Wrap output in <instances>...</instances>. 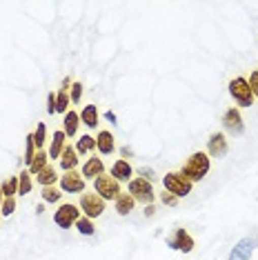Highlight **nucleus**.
<instances>
[{
	"mask_svg": "<svg viewBox=\"0 0 258 260\" xmlns=\"http://www.w3.org/2000/svg\"><path fill=\"white\" fill-rule=\"evenodd\" d=\"M247 82H249V87H251V93H254V98H258V69H254V72L249 74Z\"/></svg>",
	"mask_w": 258,
	"mask_h": 260,
	"instance_id": "obj_35",
	"label": "nucleus"
},
{
	"mask_svg": "<svg viewBox=\"0 0 258 260\" xmlns=\"http://www.w3.org/2000/svg\"><path fill=\"white\" fill-rule=\"evenodd\" d=\"M136 174L140 176V178L149 180V182H154V180H156V171L151 169V167H138V169H136Z\"/></svg>",
	"mask_w": 258,
	"mask_h": 260,
	"instance_id": "obj_33",
	"label": "nucleus"
},
{
	"mask_svg": "<svg viewBox=\"0 0 258 260\" xmlns=\"http://www.w3.org/2000/svg\"><path fill=\"white\" fill-rule=\"evenodd\" d=\"M80 98H83V82L76 80L72 85V89H69V100H72V105H78Z\"/></svg>",
	"mask_w": 258,
	"mask_h": 260,
	"instance_id": "obj_31",
	"label": "nucleus"
},
{
	"mask_svg": "<svg viewBox=\"0 0 258 260\" xmlns=\"http://www.w3.org/2000/svg\"><path fill=\"white\" fill-rule=\"evenodd\" d=\"M256 249L254 238H240L230 251V260H249Z\"/></svg>",
	"mask_w": 258,
	"mask_h": 260,
	"instance_id": "obj_13",
	"label": "nucleus"
},
{
	"mask_svg": "<svg viewBox=\"0 0 258 260\" xmlns=\"http://www.w3.org/2000/svg\"><path fill=\"white\" fill-rule=\"evenodd\" d=\"M209 169H212V158L205 151H194L185 160L183 167H180V174L189 182H201L209 174Z\"/></svg>",
	"mask_w": 258,
	"mask_h": 260,
	"instance_id": "obj_1",
	"label": "nucleus"
},
{
	"mask_svg": "<svg viewBox=\"0 0 258 260\" xmlns=\"http://www.w3.org/2000/svg\"><path fill=\"white\" fill-rule=\"evenodd\" d=\"M80 174H83L85 180H96V178H101V176L105 174V162H103V158H101V156L87 158L85 165H83V169H80Z\"/></svg>",
	"mask_w": 258,
	"mask_h": 260,
	"instance_id": "obj_12",
	"label": "nucleus"
},
{
	"mask_svg": "<svg viewBox=\"0 0 258 260\" xmlns=\"http://www.w3.org/2000/svg\"><path fill=\"white\" fill-rule=\"evenodd\" d=\"M76 153L78 156H87V153H93L96 151V138L93 136H89V134H83L78 140H76Z\"/></svg>",
	"mask_w": 258,
	"mask_h": 260,
	"instance_id": "obj_22",
	"label": "nucleus"
},
{
	"mask_svg": "<svg viewBox=\"0 0 258 260\" xmlns=\"http://www.w3.org/2000/svg\"><path fill=\"white\" fill-rule=\"evenodd\" d=\"M0 189H3L5 198H16L18 196V176H9V178L0 185Z\"/></svg>",
	"mask_w": 258,
	"mask_h": 260,
	"instance_id": "obj_26",
	"label": "nucleus"
},
{
	"mask_svg": "<svg viewBox=\"0 0 258 260\" xmlns=\"http://www.w3.org/2000/svg\"><path fill=\"white\" fill-rule=\"evenodd\" d=\"M40 198L47 205H58L62 198V191H60V187H43L40 189Z\"/></svg>",
	"mask_w": 258,
	"mask_h": 260,
	"instance_id": "obj_24",
	"label": "nucleus"
},
{
	"mask_svg": "<svg viewBox=\"0 0 258 260\" xmlns=\"http://www.w3.org/2000/svg\"><path fill=\"white\" fill-rule=\"evenodd\" d=\"M36 182L40 185V189L43 187H56L58 185V169L54 167V165H47V167L36 176Z\"/></svg>",
	"mask_w": 258,
	"mask_h": 260,
	"instance_id": "obj_20",
	"label": "nucleus"
},
{
	"mask_svg": "<svg viewBox=\"0 0 258 260\" xmlns=\"http://www.w3.org/2000/svg\"><path fill=\"white\" fill-rule=\"evenodd\" d=\"M105 200L98 196L96 191H85V193H80V211H83V216L87 218H91V220H96V218H101L105 214Z\"/></svg>",
	"mask_w": 258,
	"mask_h": 260,
	"instance_id": "obj_5",
	"label": "nucleus"
},
{
	"mask_svg": "<svg viewBox=\"0 0 258 260\" xmlns=\"http://www.w3.org/2000/svg\"><path fill=\"white\" fill-rule=\"evenodd\" d=\"M169 249L174 251H183V253H191L194 247H196V242H194V238L189 236V232L183 227H176L174 229V236H169V238L165 240Z\"/></svg>",
	"mask_w": 258,
	"mask_h": 260,
	"instance_id": "obj_9",
	"label": "nucleus"
},
{
	"mask_svg": "<svg viewBox=\"0 0 258 260\" xmlns=\"http://www.w3.org/2000/svg\"><path fill=\"white\" fill-rule=\"evenodd\" d=\"M69 105H72V100H69V91L60 89L56 93V114H67Z\"/></svg>",
	"mask_w": 258,
	"mask_h": 260,
	"instance_id": "obj_28",
	"label": "nucleus"
},
{
	"mask_svg": "<svg viewBox=\"0 0 258 260\" xmlns=\"http://www.w3.org/2000/svg\"><path fill=\"white\" fill-rule=\"evenodd\" d=\"M80 114H76V109H69L67 114H64V120H62V132L67 138H76V134H78L80 129Z\"/></svg>",
	"mask_w": 258,
	"mask_h": 260,
	"instance_id": "obj_17",
	"label": "nucleus"
},
{
	"mask_svg": "<svg viewBox=\"0 0 258 260\" xmlns=\"http://www.w3.org/2000/svg\"><path fill=\"white\" fill-rule=\"evenodd\" d=\"M163 187H165V191L174 193V196L180 200V198H185L191 193L194 182L187 180L180 171H169V174H165V178H163Z\"/></svg>",
	"mask_w": 258,
	"mask_h": 260,
	"instance_id": "obj_4",
	"label": "nucleus"
},
{
	"mask_svg": "<svg viewBox=\"0 0 258 260\" xmlns=\"http://www.w3.org/2000/svg\"><path fill=\"white\" fill-rule=\"evenodd\" d=\"M105 118H107L111 125H116V114H114V111H107V114H105Z\"/></svg>",
	"mask_w": 258,
	"mask_h": 260,
	"instance_id": "obj_39",
	"label": "nucleus"
},
{
	"mask_svg": "<svg viewBox=\"0 0 258 260\" xmlns=\"http://www.w3.org/2000/svg\"><path fill=\"white\" fill-rule=\"evenodd\" d=\"M34 156H36V145H34V132H31V134H27V138H25V158H22V162L29 167Z\"/></svg>",
	"mask_w": 258,
	"mask_h": 260,
	"instance_id": "obj_30",
	"label": "nucleus"
},
{
	"mask_svg": "<svg viewBox=\"0 0 258 260\" xmlns=\"http://www.w3.org/2000/svg\"><path fill=\"white\" fill-rule=\"evenodd\" d=\"M134 207H136V200L132 198V193L129 191H120L118 198L114 200V209L118 216H129L134 211Z\"/></svg>",
	"mask_w": 258,
	"mask_h": 260,
	"instance_id": "obj_19",
	"label": "nucleus"
},
{
	"mask_svg": "<svg viewBox=\"0 0 258 260\" xmlns=\"http://www.w3.org/2000/svg\"><path fill=\"white\" fill-rule=\"evenodd\" d=\"M222 127H225L232 136H243L245 122H243V114H240L238 107H230L225 114H222Z\"/></svg>",
	"mask_w": 258,
	"mask_h": 260,
	"instance_id": "obj_11",
	"label": "nucleus"
},
{
	"mask_svg": "<svg viewBox=\"0 0 258 260\" xmlns=\"http://www.w3.org/2000/svg\"><path fill=\"white\" fill-rule=\"evenodd\" d=\"M58 167L62 169V174H64V171L78 169V153H76V147H74V145H67V147H64L60 160H58Z\"/></svg>",
	"mask_w": 258,
	"mask_h": 260,
	"instance_id": "obj_18",
	"label": "nucleus"
},
{
	"mask_svg": "<svg viewBox=\"0 0 258 260\" xmlns=\"http://www.w3.org/2000/svg\"><path fill=\"white\" fill-rule=\"evenodd\" d=\"M85 185H87V180L83 178V174L78 169L64 171L60 176V180H58V187L64 193H85Z\"/></svg>",
	"mask_w": 258,
	"mask_h": 260,
	"instance_id": "obj_8",
	"label": "nucleus"
},
{
	"mask_svg": "<svg viewBox=\"0 0 258 260\" xmlns=\"http://www.w3.org/2000/svg\"><path fill=\"white\" fill-rule=\"evenodd\" d=\"M14 211H16V198H5L3 207H0V216L9 218V216H14Z\"/></svg>",
	"mask_w": 258,
	"mask_h": 260,
	"instance_id": "obj_32",
	"label": "nucleus"
},
{
	"mask_svg": "<svg viewBox=\"0 0 258 260\" xmlns=\"http://www.w3.org/2000/svg\"><path fill=\"white\" fill-rule=\"evenodd\" d=\"M160 203L165 207H176V205H178V198H176L174 193H169V191H163L160 193Z\"/></svg>",
	"mask_w": 258,
	"mask_h": 260,
	"instance_id": "obj_34",
	"label": "nucleus"
},
{
	"mask_svg": "<svg viewBox=\"0 0 258 260\" xmlns=\"http://www.w3.org/2000/svg\"><path fill=\"white\" fill-rule=\"evenodd\" d=\"M64 147H67V136H64L62 129H56L54 136H51L49 149H47V153H49V160H60Z\"/></svg>",
	"mask_w": 258,
	"mask_h": 260,
	"instance_id": "obj_16",
	"label": "nucleus"
},
{
	"mask_svg": "<svg viewBox=\"0 0 258 260\" xmlns=\"http://www.w3.org/2000/svg\"><path fill=\"white\" fill-rule=\"evenodd\" d=\"M111 178H116L118 182H129L134 178V167L129 160H122V158H118L114 165H111V171H109Z\"/></svg>",
	"mask_w": 258,
	"mask_h": 260,
	"instance_id": "obj_14",
	"label": "nucleus"
},
{
	"mask_svg": "<svg viewBox=\"0 0 258 260\" xmlns=\"http://www.w3.org/2000/svg\"><path fill=\"white\" fill-rule=\"evenodd\" d=\"M227 151H230V140L222 132H214L207 140V156L209 158H225Z\"/></svg>",
	"mask_w": 258,
	"mask_h": 260,
	"instance_id": "obj_10",
	"label": "nucleus"
},
{
	"mask_svg": "<svg viewBox=\"0 0 258 260\" xmlns=\"http://www.w3.org/2000/svg\"><path fill=\"white\" fill-rule=\"evenodd\" d=\"M120 156H122V160H127V158H132L134 156V149H132V147H122V149H120Z\"/></svg>",
	"mask_w": 258,
	"mask_h": 260,
	"instance_id": "obj_37",
	"label": "nucleus"
},
{
	"mask_svg": "<svg viewBox=\"0 0 258 260\" xmlns=\"http://www.w3.org/2000/svg\"><path fill=\"white\" fill-rule=\"evenodd\" d=\"M127 191L132 193V198L136 200V203H143V205H154L156 200V191H154V182L140 178V176H136V178H132L127 182Z\"/></svg>",
	"mask_w": 258,
	"mask_h": 260,
	"instance_id": "obj_3",
	"label": "nucleus"
},
{
	"mask_svg": "<svg viewBox=\"0 0 258 260\" xmlns=\"http://www.w3.org/2000/svg\"><path fill=\"white\" fill-rule=\"evenodd\" d=\"M45 143H47V125L45 122H38L36 132H34V145H36V151L45 149Z\"/></svg>",
	"mask_w": 258,
	"mask_h": 260,
	"instance_id": "obj_29",
	"label": "nucleus"
},
{
	"mask_svg": "<svg viewBox=\"0 0 258 260\" xmlns=\"http://www.w3.org/2000/svg\"><path fill=\"white\" fill-rule=\"evenodd\" d=\"M227 89H230V96L234 98V103H236V107H251L254 105V93H251V87L247 78H243V76H236V78L230 80V85H227Z\"/></svg>",
	"mask_w": 258,
	"mask_h": 260,
	"instance_id": "obj_2",
	"label": "nucleus"
},
{
	"mask_svg": "<svg viewBox=\"0 0 258 260\" xmlns=\"http://www.w3.org/2000/svg\"><path fill=\"white\" fill-rule=\"evenodd\" d=\"M3 200H5V196H3V189H0V207H3Z\"/></svg>",
	"mask_w": 258,
	"mask_h": 260,
	"instance_id": "obj_41",
	"label": "nucleus"
},
{
	"mask_svg": "<svg viewBox=\"0 0 258 260\" xmlns=\"http://www.w3.org/2000/svg\"><path fill=\"white\" fill-rule=\"evenodd\" d=\"M93 191H96L105 203H111V200L118 198V193L122 191V189H120V182L116 178H111L109 174H103L101 178L93 180Z\"/></svg>",
	"mask_w": 258,
	"mask_h": 260,
	"instance_id": "obj_7",
	"label": "nucleus"
},
{
	"mask_svg": "<svg viewBox=\"0 0 258 260\" xmlns=\"http://www.w3.org/2000/svg\"><path fill=\"white\" fill-rule=\"evenodd\" d=\"M154 214H156V207H154V205H145V216L151 218Z\"/></svg>",
	"mask_w": 258,
	"mask_h": 260,
	"instance_id": "obj_38",
	"label": "nucleus"
},
{
	"mask_svg": "<svg viewBox=\"0 0 258 260\" xmlns=\"http://www.w3.org/2000/svg\"><path fill=\"white\" fill-rule=\"evenodd\" d=\"M80 216H83L80 207H76L72 203H62V205H58V209L54 211V222L60 229H72V227H76Z\"/></svg>",
	"mask_w": 258,
	"mask_h": 260,
	"instance_id": "obj_6",
	"label": "nucleus"
},
{
	"mask_svg": "<svg viewBox=\"0 0 258 260\" xmlns=\"http://www.w3.org/2000/svg\"><path fill=\"white\" fill-rule=\"evenodd\" d=\"M43 211H45V205H43V203H38V205H36V214L40 216V214H43Z\"/></svg>",
	"mask_w": 258,
	"mask_h": 260,
	"instance_id": "obj_40",
	"label": "nucleus"
},
{
	"mask_svg": "<svg viewBox=\"0 0 258 260\" xmlns=\"http://www.w3.org/2000/svg\"><path fill=\"white\" fill-rule=\"evenodd\" d=\"M47 114H49V116L56 114V93L54 91L47 93Z\"/></svg>",
	"mask_w": 258,
	"mask_h": 260,
	"instance_id": "obj_36",
	"label": "nucleus"
},
{
	"mask_svg": "<svg viewBox=\"0 0 258 260\" xmlns=\"http://www.w3.org/2000/svg\"><path fill=\"white\" fill-rule=\"evenodd\" d=\"M76 229H78V234H83V236H93V234H96V224H93V220H91V218H87V216L78 218Z\"/></svg>",
	"mask_w": 258,
	"mask_h": 260,
	"instance_id": "obj_27",
	"label": "nucleus"
},
{
	"mask_svg": "<svg viewBox=\"0 0 258 260\" xmlns=\"http://www.w3.org/2000/svg\"><path fill=\"white\" fill-rule=\"evenodd\" d=\"M47 165H49V153H47L45 149H40V151H36V156H34V160H31V165L27 167V171L31 176H38L40 171H43Z\"/></svg>",
	"mask_w": 258,
	"mask_h": 260,
	"instance_id": "obj_23",
	"label": "nucleus"
},
{
	"mask_svg": "<svg viewBox=\"0 0 258 260\" xmlns=\"http://www.w3.org/2000/svg\"><path fill=\"white\" fill-rule=\"evenodd\" d=\"M96 151L101 153V156H111V153L116 151V138H114V134L107 132V129L98 132V136H96Z\"/></svg>",
	"mask_w": 258,
	"mask_h": 260,
	"instance_id": "obj_15",
	"label": "nucleus"
},
{
	"mask_svg": "<svg viewBox=\"0 0 258 260\" xmlns=\"http://www.w3.org/2000/svg\"><path fill=\"white\" fill-rule=\"evenodd\" d=\"M98 120H101V114H98V107L96 105H85L83 107V111H80V122H83L85 127H89V129H93V127H98Z\"/></svg>",
	"mask_w": 258,
	"mask_h": 260,
	"instance_id": "obj_21",
	"label": "nucleus"
},
{
	"mask_svg": "<svg viewBox=\"0 0 258 260\" xmlns=\"http://www.w3.org/2000/svg\"><path fill=\"white\" fill-rule=\"evenodd\" d=\"M31 189H34L31 174L27 169H22V174H18V196H27V193H31Z\"/></svg>",
	"mask_w": 258,
	"mask_h": 260,
	"instance_id": "obj_25",
	"label": "nucleus"
}]
</instances>
